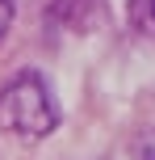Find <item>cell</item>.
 <instances>
[{"label": "cell", "instance_id": "obj_1", "mask_svg": "<svg viewBox=\"0 0 155 160\" xmlns=\"http://www.w3.org/2000/svg\"><path fill=\"white\" fill-rule=\"evenodd\" d=\"M0 127L21 139H46L59 127V105L38 72H21L0 88Z\"/></svg>", "mask_w": 155, "mask_h": 160}, {"label": "cell", "instance_id": "obj_2", "mask_svg": "<svg viewBox=\"0 0 155 160\" xmlns=\"http://www.w3.org/2000/svg\"><path fill=\"white\" fill-rule=\"evenodd\" d=\"M134 156L139 160H155V131H147V135L134 143Z\"/></svg>", "mask_w": 155, "mask_h": 160}, {"label": "cell", "instance_id": "obj_3", "mask_svg": "<svg viewBox=\"0 0 155 160\" xmlns=\"http://www.w3.org/2000/svg\"><path fill=\"white\" fill-rule=\"evenodd\" d=\"M13 13H17V0H0V42H4L8 25H13Z\"/></svg>", "mask_w": 155, "mask_h": 160}]
</instances>
